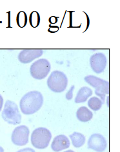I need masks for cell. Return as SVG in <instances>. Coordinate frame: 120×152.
I'll list each match as a JSON object with an SVG mask.
<instances>
[{
  "label": "cell",
  "instance_id": "6da1fadb",
  "mask_svg": "<svg viewBox=\"0 0 120 152\" xmlns=\"http://www.w3.org/2000/svg\"><path fill=\"white\" fill-rule=\"evenodd\" d=\"M43 104V97L38 91H31L23 96L20 102L21 112L32 115L39 111Z\"/></svg>",
  "mask_w": 120,
  "mask_h": 152
},
{
  "label": "cell",
  "instance_id": "7a4b0ae2",
  "mask_svg": "<svg viewBox=\"0 0 120 152\" xmlns=\"http://www.w3.org/2000/svg\"><path fill=\"white\" fill-rule=\"evenodd\" d=\"M47 86L50 90L56 93H61L67 88L68 78L63 72L53 71L47 79Z\"/></svg>",
  "mask_w": 120,
  "mask_h": 152
},
{
  "label": "cell",
  "instance_id": "3957f363",
  "mask_svg": "<svg viewBox=\"0 0 120 152\" xmlns=\"http://www.w3.org/2000/svg\"><path fill=\"white\" fill-rule=\"evenodd\" d=\"M51 139V132L46 128L40 127L33 131L31 140L34 147L42 150L48 146Z\"/></svg>",
  "mask_w": 120,
  "mask_h": 152
},
{
  "label": "cell",
  "instance_id": "277c9868",
  "mask_svg": "<svg viewBox=\"0 0 120 152\" xmlns=\"http://www.w3.org/2000/svg\"><path fill=\"white\" fill-rule=\"evenodd\" d=\"M84 80L89 85L95 88L96 95L100 97L102 101L104 102L105 100L106 95L109 94V83L108 82L92 75L86 76L84 78Z\"/></svg>",
  "mask_w": 120,
  "mask_h": 152
},
{
  "label": "cell",
  "instance_id": "5b68a950",
  "mask_svg": "<svg viewBox=\"0 0 120 152\" xmlns=\"http://www.w3.org/2000/svg\"><path fill=\"white\" fill-rule=\"evenodd\" d=\"M1 116L3 120L10 124L17 125L21 122V115L18 106L12 101H6Z\"/></svg>",
  "mask_w": 120,
  "mask_h": 152
},
{
  "label": "cell",
  "instance_id": "8992f818",
  "mask_svg": "<svg viewBox=\"0 0 120 152\" xmlns=\"http://www.w3.org/2000/svg\"><path fill=\"white\" fill-rule=\"evenodd\" d=\"M50 68V63L47 59H40L31 64L30 73L34 79L42 80L49 74Z\"/></svg>",
  "mask_w": 120,
  "mask_h": 152
},
{
  "label": "cell",
  "instance_id": "52a82bcc",
  "mask_svg": "<svg viewBox=\"0 0 120 152\" xmlns=\"http://www.w3.org/2000/svg\"><path fill=\"white\" fill-rule=\"evenodd\" d=\"M29 129L25 125L18 126L12 132L11 140L14 144L18 146H25L29 142Z\"/></svg>",
  "mask_w": 120,
  "mask_h": 152
},
{
  "label": "cell",
  "instance_id": "ba28073f",
  "mask_svg": "<svg viewBox=\"0 0 120 152\" xmlns=\"http://www.w3.org/2000/svg\"><path fill=\"white\" fill-rule=\"evenodd\" d=\"M107 57L102 53H96L90 58V65L92 70L96 74L103 72L107 66Z\"/></svg>",
  "mask_w": 120,
  "mask_h": 152
},
{
  "label": "cell",
  "instance_id": "9c48e42d",
  "mask_svg": "<svg viewBox=\"0 0 120 152\" xmlns=\"http://www.w3.org/2000/svg\"><path fill=\"white\" fill-rule=\"evenodd\" d=\"M107 143L105 138L100 134H92L88 140V147L89 149L96 152H103L106 150Z\"/></svg>",
  "mask_w": 120,
  "mask_h": 152
},
{
  "label": "cell",
  "instance_id": "30bf717a",
  "mask_svg": "<svg viewBox=\"0 0 120 152\" xmlns=\"http://www.w3.org/2000/svg\"><path fill=\"white\" fill-rule=\"evenodd\" d=\"M43 54V51L39 49H27L20 52L18 55V60L23 64L32 62L34 59L40 58Z\"/></svg>",
  "mask_w": 120,
  "mask_h": 152
},
{
  "label": "cell",
  "instance_id": "8fae6325",
  "mask_svg": "<svg viewBox=\"0 0 120 152\" xmlns=\"http://www.w3.org/2000/svg\"><path fill=\"white\" fill-rule=\"evenodd\" d=\"M70 145L69 138L64 135H59L54 139L51 144V148L54 151L59 152L69 148Z\"/></svg>",
  "mask_w": 120,
  "mask_h": 152
},
{
  "label": "cell",
  "instance_id": "7c38bea8",
  "mask_svg": "<svg viewBox=\"0 0 120 152\" xmlns=\"http://www.w3.org/2000/svg\"><path fill=\"white\" fill-rule=\"evenodd\" d=\"M78 119L81 122L86 123L91 121L93 117V113L85 106H81L79 108L76 112Z\"/></svg>",
  "mask_w": 120,
  "mask_h": 152
},
{
  "label": "cell",
  "instance_id": "4fadbf2b",
  "mask_svg": "<svg viewBox=\"0 0 120 152\" xmlns=\"http://www.w3.org/2000/svg\"><path fill=\"white\" fill-rule=\"evenodd\" d=\"M92 95V90L87 86H83L79 90L77 96L75 98L76 103H81L87 101L88 98Z\"/></svg>",
  "mask_w": 120,
  "mask_h": 152
},
{
  "label": "cell",
  "instance_id": "5bb4252c",
  "mask_svg": "<svg viewBox=\"0 0 120 152\" xmlns=\"http://www.w3.org/2000/svg\"><path fill=\"white\" fill-rule=\"evenodd\" d=\"M70 139L75 148H80L84 145L85 142V137L79 132H74L70 135Z\"/></svg>",
  "mask_w": 120,
  "mask_h": 152
},
{
  "label": "cell",
  "instance_id": "9a60e30c",
  "mask_svg": "<svg viewBox=\"0 0 120 152\" xmlns=\"http://www.w3.org/2000/svg\"><path fill=\"white\" fill-rule=\"evenodd\" d=\"M103 102L102 100L96 97H92L88 101L89 107L93 111H98L102 107Z\"/></svg>",
  "mask_w": 120,
  "mask_h": 152
},
{
  "label": "cell",
  "instance_id": "2e32d148",
  "mask_svg": "<svg viewBox=\"0 0 120 152\" xmlns=\"http://www.w3.org/2000/svg\"><path fill=\"white\" fill-rule=\"evenodd\" d=\"M28 22V17L24 11H20L17 14L16 23L19 27L24 28Z\"/></svg>",
  "mask_w": 120,
  "mask_h": 152
},
{
  "label": "cell",
  "instance_id": "e0dca14e",
  "mask_svg": "<svg viewBox=\"0 0 120 152\" xmlns=\"http://www.w3.org/2000/svg\"><path fill=\"white\" fill-rule=\"evenodd\" d=\"M29 23L32 28H36L40 24V15L37 11H33L29 16Z\"/></svg>",
  "mask_w": 120,
  "mask_h": 152
},
{
  "label": "cell",
  "instance_id": "ac0fdd59",
  "mask_svg": "<svg viewBox=\"0 0 120 152\" xmlns=\"http://www.w3.org/2000/svg\"><path fill=\"white\" fill-rule=\"evenodd\" d=\"M75 88V86L72 85L71 86L70 89L68 91V92L66 94V99L67 100H71L73 97V92H74V89Z\"/></svg>",
  "mask_w": 120,
  "mask_h": 152
},
{
  "label": "cell",
  "instance_id": "d6986e66",
  "mask_svg": "<svg viewBox=\"0 0 120 152\" xmlns=\"http://www.w3.org/2000/svg\"><path fill=\"white\" fill-rule=\"evenodd\" d=\"M59 30V26H52V25H49V28H48V31L50 32V33H55L57 32L58 30Z\"/></svg>",
  "mask_w": 120,
  "mask_h": 152
},
{
  "label": "cell",
  "instance_id": "ffe728a7",
  "mask_svg": "<svg viewBox=\"0 0 120 152\" xmlns=\"http://www.w3.org/2000/svg\"><path fill=\"white\" fill-rule=\"evenodd\" d=\"M58 21V17H55V16H51L49 19H48V21L50 23V25L56 23Z\"/></svg>",
  "mask_w": 120,
  "mask_h": 152
},
{
  "label": "cell",
  "instance_id": "44dd1931",
  "mask_svg": "<svg viewBox=\"0 0 120 152\" xmlns=\"http://www.w3.org/2000/svg\"><path fill=\"white\" fill-rule=\"evenodd\" d=\"M17 152H36V151L34 150L32 148H23V149H21L20 150H19Z\"/></svg>",
  "mask_w": 120,
  "mask_h": 152
},
{
  "label": "cell",
  "instance_id": "7402d4cb",
  "mask_svg": "<svg viewBox=\"0 0 120 152\" xmlns=\"http://www.w3.org/2000/svg\"><path fill=\"white\" fill-rule=\"evenodd\" d=\"M3 104V98L1 95H0V112H1V110L2 109Z\"/></svg>",
  "mask_w": 120,
  "mask_h": 152
},
{
  "label": "cell",
  "instance_id": "603a6c76",
  "mask_svg": "<svg viewBox=\"0 0 120 152\" xmlns=\"http://www.w3.org/2000/svg\"><path fill=\"white\" fill-rule=\"evenodd\" d=\"M0 152H4V149L1 146H0Z\"/></svg>",
  "mask_w": 120,
  "mask_h": 152
},
{
  "label": "cell",
  "instance_id": "cb8c5ba5",
  "mask_svg": "<svg viewBox=\"0 0 120 152\" xmlns=\"http://www.w3.org/2000/svg\"><path fill=\"white\" fill-rule=\"evenodd\" d=\"M64 152H75V151H74L73 150H67V151H64Z\"/></svg>",
  "mask_w": 120,
  "mask_h": 152
}]
</instances>
